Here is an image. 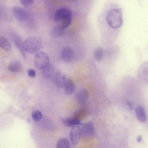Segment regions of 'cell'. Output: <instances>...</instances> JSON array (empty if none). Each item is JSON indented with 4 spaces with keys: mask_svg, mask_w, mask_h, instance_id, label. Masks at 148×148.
Here are the masks:
<instances>
[{
    "mask_svg": "<svg viewBox=\"0 0 148 148\" xmlns=\"http://www.w3.org/2000/svg\"><path fill=\"white\" fill-rule=\"evenodd\" d=\"M54 80L56 86L60 88L64 87L66 81L65 75L61 72H57L55 74Z\"/></svg>",
    "mask_w": 148,
    "mask_h": 148,
    "instance_id": "30bf717a",
    "label": "cell"
},
{
    "mask_svg": "<svg viewBox=\"0 0 148 148\" xmlns=\"http://www.w3.org/2000/svg\"><path fill=\"white\" fill-rule=\"evenodd\" d=\"M127 103L128 106L130 110H132L133 108V106L132 103L130 101H128L127 102Z\"/></svg>",
    "mask_w": 148,
    "mask_h": 148,
    "instance_id": "cb8c5ba5",
    "label": "cell"
},
{
    "mask_svg": "<svg viewBox=\"0 0 148 148\" xmlns=\"http://www.w3.org/2000/svg\"><path fill=\"white\" fill-rule=\"evenodd\" d=\"M31 116L33 120L36 121H38L42 118V114L40 111L35 110L32 112Z\"/></svg>",
    "mask_w": 148,
    "mask_h": 148,
    "instance_id": "44dd1931",
    "label": "cell"
},
{
    "mask_svg": "<svg viewBox=\"0 0 148 148\" xmlns=\"http://www.w3.org/2000/svg\"><path fill=\"white\" fill-rule=\"evenodd\" d=\"M88 93L87 90L85 88L79 90L76 94L75 98L77 101L80 103H84L88 100Z\"/></svg>",
    "mask_w": 148,
    "mask_h": 148,
    "instance_id": "7c38bea8",
    "label": "cell"
},
{
    "mask_svg": "<svg viewBox=\"0 0 148 148\" xmlns=\"http://www.w3.org/2000/svg\"><path fill=\"white\" fill-rule=\"evenodd\" d=\"M64 29L59 25L58 24L52 29L51 35L54 38H58L62 36L64 34Z\"/></svg>",
    "mask_w": 148,
    "mask_h": 148,
    "instance_id": "ac0fdd59",
    "label": "cell"
},
{
    "mask_svg": "<svg viewBox=\"0 0 148 148\" xmlns=\"http://www.w3.org/2000/svg\"><path fill=\"white\" fill-rule=\"evenodd\" d=\"M42 45L40 38L37 36L29 37L23 42V47L26 52L34 53L40 49Z\"/></svg>",
    "mask_w": 148,
    "mask_h": 148,
    "instance_id": "3957f363",
    "label": "cell"
},
{
    "mask_svg": "<svg viewBox=\"0 0 148 148\" xmlns=\"http://www.w3.org/2000/svg\"><path fill=\"white\" fill-rule=\"evenodd\" d=\"M62 121L63 124L67 127H73L77 125H80L81 122L77 116H75L63 119Z\"/></svg>",
    "mask_w": 148,
    "mask_h": 148,
    "instance_id": "8fae6325",
    "label": "cell"
},
{
    "mask_svg": "<svg viewBox=\"0 0 148 148\" xmlns=\"http://www.w3.org/2000/svg\"><path fill=\"white\" fill-rule=\"evenodd\" d=\"M104 51L103 49L100 47L96 48L94 50V56L95 59L98 61H101L104 56Z\"/></svg>",
    "mask_w": 148,
    "mask_h": 148,
    "instance_id": "d6986e66",
    "label": "cell"
},
{
    "mask_svg": "<svg viewBox=\"0 0 148 148\" xmlns=\"http://www.w3.org/2000/svg\"><path fill=\"white\" fill-rule=\"evenodd\" d=\"M20 3L23 5L27 6L31 5L34 0H19Z\"/></svg>",
    "mask_w": 148,
    "mask_h": 148,
    "instance_id": "7402d4cb",
    "label": "cell"
},
{
    "mask_svg": "<svg viewBox=\"0 0 148 148\" xmlns=\"http://www.w3.org/2000/svg\"><path fill=\"white\" fill-rule=\"evenodd\" d=\"M135 113L138 119L140 122H144L147 120L145 110L142 106H138L135 109Z\"/></svg>",
    "mask_w": 148,
    "mask_h": 148,
    "instance_id": "9a60e30c",
    "label": "cell"
},
{
    "mask_svg": "<svg viewBox=\"0 0 148 148\" xmlns=\"http://www.w3.org/2000/svg\"><path fill=\"white\" fill-rule=\"evenodd\" d=\"M12 37L15 46L19 51L22 56L26 59L27 56L23 48V41L22 39L19 36L16 34H13Z\"/></svg>",
    "mask_w": 148,
    "mask_h": 148,
    "instance_id": "ba28073f",
    "label": "cell"
},
{
    "mask_svg": "<svg viewBox=\"0 0 148 148\" xmlns=\"http://www.w3.org/2000/svg\"><path fill=\"white\" fill-rule=\"evenodd\" d=\"M0 47L8 51H10L12 48L11 45L8 40L1 35H0Z\"/></svg>",
    "mask_w": 148,
    "mask_h": 148,
    "instance_id": "e0dca14e",
    "label": "cell"
},
{
    "mask_svg": "<svg viewBox=\"0 0 148 148\" xmlns=\"http://www.w3.org/2000/svg\"><path fill=\"white\" fill-rule=\"evenodd\" d=\"M41 69L42 75L46 79H49L53 75L55 71L53 66L49 64Z\"/></svg>",
    "mask_w": 148,
    "mask_h": 148,
    "instance_id": "5bb4252c",
    "label": "cell"
},
{
    "mask_svg": "<svg viewBox=\"0 0 148 148\" xmlns=\"http://www.w3.org/2000/svg\"><path fill=\"white\" fill-rule=\"evenodd\" d=\"M106 20L108 25L112 28L116 29L119 28L123 21L120 10L114 8L109 11L107 15Z\"/></svg>",
    "mask_w": 148,
    "mask_h": 148,
    "instance_id": "7a4b0ae2",
    "label": "cell"
},
{
    "mask_svg": "<svg viewBox=\"0 0 148 148\" xmlns=\"http://www.w3.org/2000/svg\"><path fill=\"white\" fill-rule=\"evenodd\" d=\"M64 87L65 93L68 95H71L75 91L74 84L73 82L70 79H69L66 80Z\"/></svg>",
    "mask_w": 148,
    "mask_h": 148,
    "instance_id": "2e32d148",
    "label": "cell"
},
{
    "mask_svg": "<svg viewBox=\"0 0 148 148\" xmlns=\"http://www.w3.org/2000/svg\"><path fill=\"white\" fill-rule=\"evenodd\" d=\"M72 14L71 11L65 8L57 10L55 14L54 20L63 28L65 29L71 25L72 21Z\"/></svg>",
    "mask_w": 148,
    "mask_h": 148,
    "instance_id": "6da1fadb",
    "label": "cell"
},
{
    "mask_svg": "<svg viewBox=\"0 0 148 148\" xmlns=\"http://www.w3.org/2000/svg\"><path fill=\"white\" fill-rule=\"evenodd\" d=\"M35 66L38 69H42L49 64V60L47 54L44 52L37 53L34 58Z\"/></svg>",
    "mask_w": 148,
    "mask_h": 148,
    "instance_id": "277c9868",
    "label": "cell"
},
{
    "mask_svg": "<svg viewBox=\"0 0 148 148\" xmlns=\"http://www.w3.org/2000/svg\"><path fill=\"white\" fill-rule=\"evenodd\" d=\"M82 136L92 137L94 136L95 131L93 123L91 121L79 125Z\"/></svg>",
    "mask_w": 148,
    "mask_h": 148,
    "instance_id": "5b68a950",
    "label": "cell"
},
{
    "mask_svg": "<svg viewBox=\"0 0 148 148\" xmlns=\"http://www.w3.org/2000/svg\"><path fill=\"white\" fill-rule=\"evenodd\" d=\"M27 74L28 76L31 78H34L36 76L35 71L32 69H29L27 70Z\"/></svg>",
    "mask_w": 148,
    "mask_h": 148,
    "instance_id": "603a6c76",
    "label": "cell"
},
{
    "mask_svg": "<svg viewBox=\"0 0 148 148\" xmlns=\"http://www.w3.org/2000/svg\"><path fill=\"white\" fill-rule=\"evenodd\" d=\"M73 51L72 48L69 46L64 47L61 53V57L62 59L66 62L71 61L73 57Z\"/></svg>",
    "mask_w": 148,
    "mask_h": 148,
    "instance_id": "9c48e42d",
    "label": "cell"
},
{
    "mask_svg": "<svg viewBox=\"0 0 148 148\" xmlns=\"http://www.w3.org/2000/svg\"><path fill=\"white\" fill-rule=\"evenodd\" d=\"M142 137L141 136H139L137 138V141L138 142H141L142 140Z\"/></svg>",
    "mask_w": 148,
    "mask_h": 148,
    "instance_id": "d4e9b609",
    "label": "cell"
},
{
    "mask_svg": "<svg viewBox=\"0 0 148 148\" xmlns=\"http://www.w3.org/2000/svg\"><path fill=\"white\" fill-rule=\"evenodd\" d=\"M22 69L21 62L18 60H15L11 62L8 66V69L10 71L14 73L20 72Z\"/></svg>",
    "mask_w": 148,
    "mask_h": 148,
    "instance_id": "4fadbf2b",
    "label": "cell"
},
{
    "mask_svg": "<svg viewBox=\"0 0 148 148\" xmlns=\"http://www.w3.org/2000/svg\"><path fill=\"white\" fill-rule=\"evenodd\" d=\"M12 12L16 18L20 22L25 21L27 18V13L21 8L17 7H13L12 9Z\"/></svg>",
    "mask_w": 148,
    "mask_h": 148,
    "instance_id": "52a82bcc",
    "label": "cell"
},
{
    "mask_svg": "<svg viewBox=\"0 0 148 148\" xmlns=\"http://www.w3.org/2000/svg\"><path fill=\"white\" fill-rule=\"evenodd\" d=\"M71 0V1H74V0Z\"/></svg>",
    "mask_w": 148,
    "mask_h": 148,
    "instance_id": "484cf974",
    "label": "cell"
},
{
    "mask_svg": "<svg viewBox=\"0 0 148 148\" xmlns=\"http://www.w3.org/2000/svg\"><path fill=\"white\" fill-rule=\"evenodd\" d=\"M69 136L71 142L73 145H76L78 143L82 136L79 125L72 127L70 132Z\"/></svg>",
    "mask_w": 148,
    "mask_h": 148,
    "instance_id": "8992f818",
    "label": "cell"
},
{
    "mask_svg": "<svg viewBox=\"0 0 148 148\" xmlns=\"http://www.w3.org/2000/svg\"><path fill=\"white\" fill-rule=\"evenodd\" d=\"M70 145L69 140L66 138H62L59 140L57 143L58 148H69Z\"/></svg>",
    "mask_w": 148,
    "mask_h": 148,
    "instance_id": "ffe728a7",
    "label": "cell"
}]
</instances>
